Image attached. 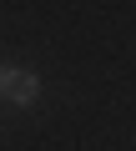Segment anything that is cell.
<instances>
[{"label": "cell", "instance_id": "6da1fadb", "mask_svg": "<svg viewBox=\"0 0 136 151\" xmlns=\"http://www.w3.org/2000/svg\"><path fill=\"white\" fill-rule=\"evenodd\" d=\"M35 96H40V81L30 70H15V65H0V101H10V106H35Z\"/></svg>", "mask_w": 136, "mask_h": 151}]
</instances>
